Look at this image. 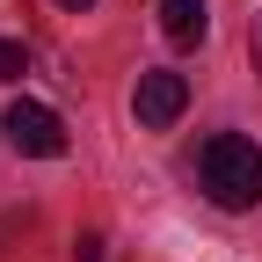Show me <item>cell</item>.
<instances>
[{
    "instance_id": "6da1fadb",
    "label": "cell",
    "mask_w": 262,
    "mask_h": 262,
    "mask_svg": "<svg viewBox=\"0 0 262 262\" xmlns=\"http://www.w3.org/2000/svg\"><path fill=\"white\" fill-rule=\"evenodd\" d=\"M196 182H204V196H211L219 211H255L262 204V153H255V139H241V131L204 139Z\"/></svg>"
},
{
    "instance_id": "7a4b0ae2",
    "label": "cell",
    "mask_w": 262,
    "mask_h": 262,
    "mask_svg": "<svg viewBox=\"0 0 262 262\" xmlns=\"http://www.w3.org/2000/svg\"><path fill=\"white\" fill-rule=\"evenodd\" d=\"M0 131H8V146L29 153V160H58V153H66V124H58L44 102H15L8 117H0Z\"/></svg>"
},
{
    "instance_id": "3957f363",
    "label": "cell",
    "mask_w": 262,
    "mask_h": 262,
    "mask_svg": "<svg viewBox=\"0 0 262 262\" xmlns=\"http://www.w3.org/2000/svg\"><path fill=\"white\" fill-rule=\"evenodd\" d=\"M131 110H139V124H146V131H168V124L189 110V80H182V73H168V66H153V73H139Z\"/></svg>"
},
{
    "instance_id": "277c9868",
    "label": "cell",
    "mask_w": 262,
    "mask_h": 262,
    "mask_svg": "<svg viewBox=\"0 0 262 262\" xmlns=\"http://www.w3.org/2000/svg\"><path fill=\"white\" fill-rule=\"evenodd\" d=\"M153 15H160V37L168 44H204V29H211L204 0H153Z\"/></svg>"
},
{
    "instance_id": "5b68a950",
    "label": "cell",
    "mask_w": 262,
    "mask_h": 262,
    "mask_svg": "<svg viewBox=\"0 0 262 262\" xmlns=\"http://www.w3.org/2000/svg\"><path fill=\"white\" fill-rule=\"evenodd\" d=\"M22 73H29V51L0 37V80H22Z\"/></svg>"
},
{
    "instance_id": "8992f818",
    "label": "cell",
    "mask_w": 262,
    "mask_h": 262,
    "mask_svg": "<svg viewBox=\"0 0 262 262\" xmlns=\"http://www.w3.org/2000/svg\"><path fill=\"white\" fill-rule=\"evenodd\" d=\"M73 262H102V241H95V233H80V241H73Z\"/></svg>"
},
{
    "instance_id": "52a82bcc",
    "label": "cell",
    "mask_w": 262,
    "mask_h": 262,
    "mask_svg": "<svg viewBox=\"0 0 262 262\" xmlns=\"http://www.w3.org/2000/svg\"><path fill=\"white\" fill-rule=\"evenodd\" d=\"M58 8H66V15H88V8H95V0H58Z\"/></svg>"
},
{
    "instance_id": "ba28073f",
    "label": "cell",
    "mask_w": 262,
    "mask_h": 262,
    "mask_svg": "<svg viewBox=\"0 0 262 262\" xmlns=\"http://www.w3.org/2000/svg\"><path fill=\"white\" fill-rule=\"evenodd\" d=\"M255 73H262V22H255Z\"/></svg>"
}]
</instances>
